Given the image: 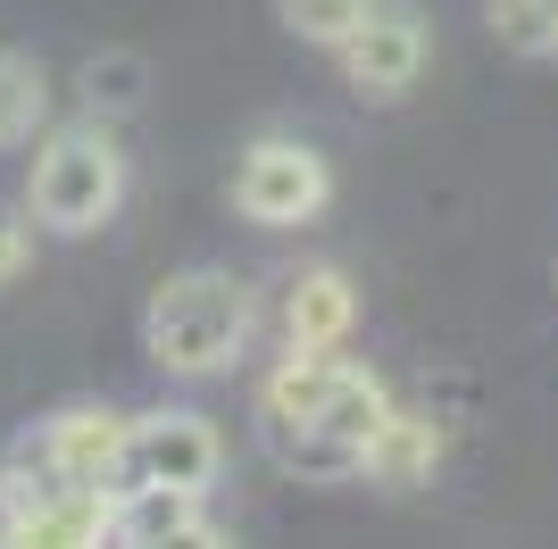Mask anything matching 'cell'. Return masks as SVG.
I'll use <instances>...</instances> for the list:
<instances>
[{
    "label": "cell",
    "instance_id": "17",
    "mask_svg": "<svg viewBox=\"0 0 558 549\" xmlns=\"http://www.w3.org/2000/svg\"><path fill=\"white\" fill-rule=\"evenodd\" d=\"M550 59H558V50H550Z\"/></svg>",
    "mask_w": 558,
    "mask_h": 549
},
{
    "label": "cell",
    "instance_id": "13",
    "mask_svg": "<svg viewBox=\"0 0 558 549\" xmlns=\"http://www.w3.org/2000/svg\"><path fill=\"white\" fill-rule=\"evenodd\" d=\"M484 25L517 59H550L558 50V0H484Z\"/></svg>",
    "mask_w": 558,
    "mask_h": 549
},
{
    "label": "cell",
    "instance_id": "7",
    "mask_svg": "<svg viewBox=\"0 0 558 549\" xmlns=\"http://www.w3.org/2000/svg\"><path fill=\"white\" fill-rule=\"evenodd\" d=\"M109 541L117 549L217 541L209 491H175V483H117V491H109Z\"/></svg>",
    "mask_w": 558,
    "mask_h": 549
},
{
    "label": "cell",
    "instance_id": "11",
    "mask_svg": "<svg viewBox=\"0 0 558 549\" xmlns=\"http://www.w3.org/2000/svg\"><path fill=\"white\" fill-rule=\"evenodd\" d=\"M75 100H84V117H100V125L134 117L142 100H150V59H142V50H93V59L75 68Z\"/></svg>",
    "mask_w": 558,
    "mask_h": 549
},
{
    "label": "cell",
    "instance_id": "9",
    "mask_svg": "<svg viewBox=\"0 0 558 549\" xmlns=\"http://www.w3.org/2000/svg\"><path fill=\"white\" fill-rule=\"evenodd\" d=\"M359 333V292L342 267H301L283 283V350H350Z\"/></svg>",
    "mask_w": 558,
    "mask_h": 549
},
{
    "label": "cell",
    "instance_id": "10",
    "mask_svg": "<svg viewBox=\"0 0 558 549\" xmlns=\"http://www.w3.org/2000/svg\"><path fill=\"white\" fill-rule=\"evenodd\" d=\"M442 450H450L442 425H434L425 408H400V400H392V416H384L375 441L359 450V475H367L375 491H417V483L442 475Z\"/></svg>",
    "mask_w": 558,
    "mask_h": 549
},
{
    "label": "cell",
    "instance_id": "1",
    "mask_svg": "<svg viewBox=\"0 0 558 549\" xmlns=\"http://www.w3.org/2000/svg\"><path fill=\"white\" fill-rule=\"evenodd\" d=\"M384 416H392V391L350 350H283L258 383V441L276 466H292L308 483L359 475V450L375 441Z\"/></svg>",
    "mask_w": 558,
    "mask_h": 549
},
{
    "label": "cell",
    "instance_id": "5",
    "mask_svg": "<svg viewBox=\"0 0 558 549\" xmlns=\"http://www.w3.org/2000/svg\"><path fill=\"white\" fill-rule=\"evenodd\" d=\"M117 483H175V491H217V483H226V441H217L209 416H192V408L125 416V434H117V466H109V491H117Z\"/></svg>",
    "mask_w": 558,
    "mask_h": 549
},
{
    "label": "cell",
    "instance_id": "4",
    "mask_svg": "<svg viewBox=\"0 0 558 549\" xmlns=\"http://www.w3.org/2000/svg\"><path fill=\"white\" fill-rule=\"evenodd\" d=\"M333 200V167L292 134H258L242 159H233V208L267 233H292V225H317Z\"/></svg>",
    "mask_w": 558,
    "mask_h": 549
},
{
    "label": "cell",
    "instance_id": "3",
    "mask_svg": "<svg viewBox=\"0 0 558 549\" xmlns=\"http://www.w3.org/2000/svg\"><path fill=\"white\" fill-rule=\"evenodd\" d=\"M34 167H25V217L34 233H100L125 208V150L100 117H75V125H43V134L25 142Z\"/></svg>",
    "mask_w": 558,
    "mask_h": 549
},
{
    "label": "cell",
    "instance_id": "14",
    "mask_svg": "<svg viewBox=\"0 0 558 549\" xmlns=\"http://www.w3.org/2000/svg\"><path fill=\"white\" fill-rule=\"evenodd\" d=\"M359 17H367V0H276V25L292 42H317V50H333Z\"/></svg>",
    "mask_w": 558,
    "mask_h": 549
},
{
    "label": "cell",
    "instance_id": "16",
    "mask_svg": "<svg viewBox=\"0 0 558 549\" xmlns=\"http://www.w3.org/2000/svg\"><path fill=\"white\" fill-rule=\"evenodd\" d=\"M17 525H25V508H17V491L0 483V549H17Z\"/></svg>",
    "mask_w": 558,
    "mask_h": 549
},
{
    "label": "cell",
    "instance_id": "8",
    "mask_svg": "<svg viewBox=\"0 0 558 549\" xmlns=\"http://www.w3.org/2000/svg\"><path fill=\"white\" fill-rule=\"evenodd\" d=\"M117 434H125V416L117 408H93V400H75V408H50L43 425H25V441L43 450V466L75 491H109V466H117Z\"/></svg>",
    "mask_w": 558,
    "mask_h": 549
},
{
    "label": "cell",
    "instance_id": "12",
    "mask_svg": "<svg viewBox=\"0 0 558 549\" xmlns=\"http://www.w3.org/2000/svg\"><path fill=\"white\" fill-rule=\"evenodd\" d=\"M43 125H50V68L34 50L0 42V150H25Z\"/></svg>",
    "mask_w": 558,
    "mask_h": 549
},
{
    "label": "cell",
    "instance_id": "2",
    "mask_svg": "<svg viewBox=\"0 0 558 549\" xmlns=\"http://www.w3.org/2000/svg\"><path fill=\"white\" fill-rule=\"evenodd\" d=\"M251 325H258V300H251V283L226 274V267H184L142 300V350H150V366L175 375V383H209V375L242 366Z\"/></svg>",
    "mask_w": 558,
    "mask_h": 549
},
{
    "label": "cell",
    "instance_id": "15",
    "mask_svg": "<svg viewBox=\"0 0 558 549\" xmlns=\"http://www.w3.org/2000/svg\"><path fill=\"white\" fill-rule=\"evenodd\" d=\"M25 267H34V217H25V200H0V292Z\"/></svg>",
    "mask_w": 558,
    "mask_h": 549
},
{
    "label": "cell",
    "instance_id": "6",
    "mask_svg": "<svg viewBox=\"0 0 558 549\" xmlns=\"http://www.w3.org/2000/svg\"><path fill=\"white\" fill-rule=\"evenodd\" d=\"M333 59H342V84L384 109V100H409V91H417L425 59H434V25H425L409 0H367V17L333 42Z\"/></svg>",
    "mask_w": 558,
    "mask_h": 549
}]
</instances>
